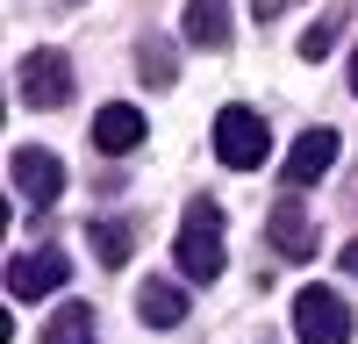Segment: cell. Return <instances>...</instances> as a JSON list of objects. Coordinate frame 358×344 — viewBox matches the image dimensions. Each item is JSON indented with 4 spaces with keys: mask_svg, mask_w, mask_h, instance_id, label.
<instances>
[{
    "mask_svg": "<svg viewBox=\"0 0 358 344\" xmlns=\"http://www.w3.org/2000/svg\"><path fill=\"white\" fill-rule=\"evenodd\" d=\"M172 258H179L187 280H215L222 273V208H215V201H187L179 237H172Z\"/></svg>",
    "mask_w": 358,
    "mask_h": 344,
    "instance_id": "1",
    "label": "cell"
},
{
    "mask_svg": "<svg viewBox=\"0 0 358 344\" xmlns=\"http://www.w3.org/2000/svg\"><path fill=\"white\" fill-rule=\"evenodd\" d=\"M215 158L236 165V172H251V165L273 158V129H265L258 108H222L215 115Z\"/></svg>",
    "mask_w": 358,
    "mask_h": 344,
    "instance_id": "2",
    "label": "cell"
},
{
    "mask_svg": "<svg viewBox=\"0 0 358 344\" xmlns=\"http://www.w3.org/2000/svg\"><path fill=\"white\" fill-rule=\"evenodd\" d=\"M294 337L301 344H351V301H337V287H301L294 294Z\"/></svg>",
    "mask_w": 358,
    "mask_h": 344,
    "instance_id": "3",
    "label": "cell"
},
{
    "mask_svg": "<svg viewBox=\"0 0 358 344\" xmlns=\"http://www.w3.org/2000/svg\"><path fill=\"white\" fill-rule=\"evenodd\" d=\"M8 180L22 187V201H29V208H50V201L65 194V158H57V151H43V143H22V151L8 158Z\"/></svg>",
    "mask_w": 358,
    "mask_h": 344,
    "instance_id": "4",
    "label": "cell"
},
{
    "mask_svg": "<svg viewBox=\"0 0 358 344\" xmlns=\"http://www.w3.org/2000/svg\"><path fill=\"white\" fill-rule=\"evenodd\" d=\"M65 280H72V258L57 251V244L8 258V294H15V301H43V294H57Z\"/></svg>",
    "mask_w": 358,
    "mask_h": 344,
    "instance_id": "5",
    "label": "cell"
},
{
    "mask_svg": "<svg viewBox=\"0 0 358 344\" xmlns=\"http://www.w3.org/2000/svg\"><path fill=\"white\" fill-rule=\"evenodd\" d=\"M22 101L43 108V115L65 108V101H72V57H65V50H29V57H22Z\"/></svg>",
    "mask_w": 358,
    "mask_h": 344,
    "instance_id": "6",
    "label": "cell"
},
{
    "mask_svg": "<svg viewBox=\"0 0 358 344\" xmlns=\"http://www.w3.org/2000/svg\"><path fill=\"white\" fill-rule=\"evenodd\" d=\"M330 165H337V129H301L287 151V187H315Z\"/></svg>",
    "mask_w": 358,
    "mask_h": 344,
    "instance_id": "7",
    "label": "cell"
},
{
    "mask_svg": "<svg viewBox=\"0 0 358 344\" xmlns=\"http://www.w3.org/2000/svg\"><path fill=\"white\" fill-rule=\"evenodd\" d=\"M265 229H273V251L280 258H294V266H301V258H315V222H308V208H301V201H273V222H265Z\"/></svg>",
    "mask_w": 358,
    "mask_h": 344,
    "instance_id": "8",
    "label": "cell"
},
{
    "mask_svg": "<svg viewBox=\"0 0 358 344\" xmlns=\"http://www.w3.org/2000/svg\"><path fill=\"white\" fill-rule=\"evenodd\" d=\"M136 143H143V108H129V101H108V108L94 115V151L122 158V151H136Z\"/></svg>",
    "mask_w": 358,
    "mask_h": 344,
    "instance_id": "9",
    "label": "cell"
},
{
    "mask_svg": "<svg viewBox=\"0 0 358 344\" xmlns=\"http://www.w3.org/2000/svg\"><path fill=\"white\" fill-rule=\"evenodd\" d=\"M136 315L151 330H172L179 315H187V287H172V280H143V294H136Z\"/></svg>",
    "mask_w": 358,
    "mask_h": 344,
    "instance_id": "10",
    "label": "cell"
},
{
    "mask_svg": "<svg viewBox=\"0 0 358 344\" xmlns=\"http://www.w3.org/2000/svg\"><path fill=\"white\" fill-rule=\"evenodd\" d=\"M187 43H201V50L229 43V0H187Z\"/></svg>",
    "mask_w": 358,
    "mask_h": 344,
    "instance_id": "11",
    "label": "cell"
},
{
    "mask_svg": "<svg viewBox=\"0 0 358 344\" xmlns=\"http://www.w3.org/2000/svg\"><path fill=\"white\" fill-rule=\"evenodd\" d=\"M43 344H94V308L86 301H57V315L43 323Z\"/></svg>",
    "mask_w": 358,
    "mask_h": 344,
    "instance_id": "12",
    "label": "cell"
},
{
    "mask_svg": "<svg viewBox=\"0 0 358 344\" xmlns=\"http://www.w3.org/2000/svg\"><path fill=\"white\" fill-rule=\"evenodd\" d=\"M86 237H94V258H101V266H129V251H136V229L129 222H94V229H86Z\"/></svg>",
    "mask_w": 358,
    "mask_h": 344,
    "instance_id": "13",
    "label": "cell"
},
{
    "mask_svg": "<svg viewBox=\"0 0 358 344\" xmlns=\"http://www.w3.org/2000/svg\"><path fill=\"white\" fill-rule=\"evenodd\" d=\"M136 65H143V86H172V79H179V57H172V50H165L158 36H143Z\"/></svg>",
    "mask_w": 358,
    "mask_h": 344,
    "instance_id": "14",
    "label": "cell"
},
{
    "mask_svg": "<svg viewBox=\"0 0 358 344\" xmlns=\"http://www.w3.org/2000/svg\"><path fill=\"white\" fill-rule=\"evenodd\" d=\"M330 43H337V22H315L308 36H301V57H322V50H330Z\"/></svg>",
    "mask_w": 358,
    "mask_h": 344,
    "instance_id": "15",
    "label": "cell"
},
{
    "mask_svg": "<svg viewBox=\"0 0 358 344\" xmlns=\"http://www.w3.org/2000/svg\"><path fill=\"white\" fill-rule=\"evenodd\" d=\"M251 8H258V15H287L294 0H251Z\"/></svg>",
    "mask_w": 358,
    "mask_h": 344,
    "instance_id": "16",
    "label": "cell"
},
{
    "mask_svg": "<svg viewBox=\"0 0 358 344\" xmlns=\"http://www.w3.org/2000/svg\"><path fill=\"white\" fill-rule=\"evenodd\" d=\"M344 273H358V237H351V244H344Z\"/></svg>",
    "mask_w": 358,
    "mask_h": 344,
    "instance_id": "17",
    "label": "cell"
},
{
    "mask_svg": "<svg viewBox=\"0 0 358 344\" xmlns=\"http://www.w3.org/2000/svg\"><path fill=\"white\" fill-rule=\"evenodd\" d=\"M351 94H358V50H351Z\"/></svg>",
    "mask_w": 358,
    "mask_h": 344,
    "instance_id": "18",
    "label": "cell"
}]
</instances>
